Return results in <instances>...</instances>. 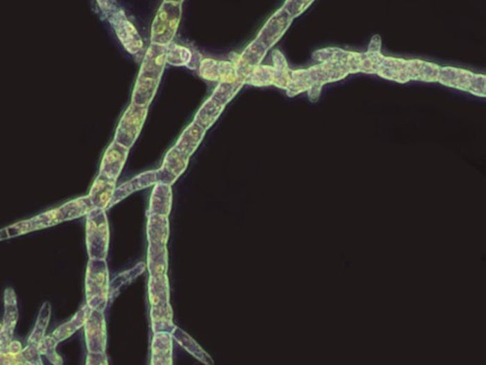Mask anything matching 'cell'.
<instances>
[{"label": "cell", "instance_id": "obj_20", "mask_svg": "<svg viewBox=\"0 0 486 365\" xmlns=\"http://www.w3.org/2000/svg\"><path fill=\"white\" fill-rule=\"evenodd\" d=\"M172 207V186L156 183L150 196L147 216H161L169 218Z\"/></svg>", "mask_w": 486, "mask_h": 365}, {"label": "cell", "instance_id": "obj_15", "mask_svg": "<svg viewBox=\"0 0 486 365\" xmlns=\"http://www.w3.org/2000/svg\"><path fill=\"white\" fill-rule=\"evenodd\" d=\"M130 149L125 146L112 141L103 154L100 163L99 174H105L108 178L118 181L127 163Z\"/></svg>", "mask_w": 486, "mask_h": 365}, {"label": "cell", "instance_id": "obj_22", "mask_svg": "<svg viewBox=\"0 0 486 365\" xmlns=\"http://www.w3.org/2000/svg\"><path fill=\"white\" fill-rule=\"evenodd\" d=\"M174 340L171 334H153L150 365H172Z\"/></svg>", "mask_w": 486, "mask_h": 365}, {"label": "cell", "instance_id": "obj_25", "mask_svg": "<svg viewBox=\"0 0 486 365\" xmlns=\"http://www.w3.org/2000/svg\"><path fill=\"white\" fill-rule=\"evenodd\" d=\"M377 74L381 78L397 83L404 84L410 81L408 75V61L405 59L384 57Z\"/></svg>", "mask_w": 486, "mask_h": 365}, {"label": "cell", "instance_id": "obj_31", "mask_svg": "<svg viewBox=\"0 0 486 365\" xmlns=\"http://www.w3.org/2000/svg\"><path fill=\"white\" fill-rule=\"evenodd\" d=\"M90 311H91V309H90L87 305H84L68 322L61 325V326L57 327L56 329L52 332V337L57 341V343H59L63 342V341L70 338V336L74 335L77 331L84 327L86 320H87L88 316H89Z\"/></svg>", "mask_w": 486, "mask_h": 365}, {"label": "cell", "instance_id": "obj_29", "mask_svg": "<svg viewBox=\"0 0 486 365\" xmlns=\"http://www.w3.org/2000/svg\"><path fill=\"white\" fill-rule=\"evenodd\" d=\"M148 298L150 306L169 303V280L167 274L149 276L148 281Z\"/></svg>", "mask_w": 486, "mask_h": 365}, {"label": "cell", "instance_id": "obj_7", "mask_svg": "<svg viewBox=\"0 0 486 365\" xmlns=\"http://www.w3.org/2000/svg\"><path fill=\"white\" fill-rule=\"evenodd\" d=\"M148 108L130 105L121 116L116 127L114 141L131 149L140 136L147 119Z\"/></svg>", "mask_w": 486, "mask_h": 365}, {"label": "cell", "instance_id": "obj_34", "mask_svg": "<svg viewBox=\"0 0 486 365\" xmlns=\"http://www.w3.org/2000/svg\"><path fill=\"white\" fill-rule=\"evenodd\" d=\"M273 72H275V83L273 86L280 89L287 90L289 83V70L286 57L280 50H275L273 52Z\"/></svg>", "mask_w": 486, "mask_h": 365}, {"label": "cell", "instance_id": "obj_9", "mask_svg": "<svg viewBox=\"0 0 486 365\" xmlns=\"http://www.w3.org/2000/svg\"><path fill=\"white\" fill-rule=\"evenodd\" d=\"M59 223H61V220L59 218L57 209L48 210V211L38 214L34 218L13 223L12 225L0 230V241L25 235V234L32 233V232L39 231V230L53 227Z\"/></svg>", "mask_w": 486, "mask_h": 365}, {"label": "cell", "instance_id": "obj_19", "mask_svg": "<svg viewBox=\"0 0 486 365\" xmlns=\"http://www.w3.org/2000/svg\"><path fill=\"white\" fill-rule=\"evenodd\" d=\"M167 65V46L151 43L143 57L140 73L161 80Z\"/></svg>", "mask_w": 486, "mask_h": 365}, {"label": "cell", "instance_id": "obj_43", "mask_svg": "<svg viewBox=\"0 0 486 365\" xmlns=\"http://www.w3.org/2000/svg\"><path fill=\"white\" fill-rule=\"evenodd\" d=\"M367 52L381 53V38L379 35H374L368 46Z\"/></svg>", "mask_w": 486, "mask_h": 365}, {"label": "cell", "instance_id": "obj_24", "mask_svg": "<svg viewBox=\"0 0 486 365\" xmlns=\"http://www.w3.org/2000/svg\"><path fill=\"white\" fill-rule=\"evenodd\" d=\"M172 340L176 341L181 347L185 349L188 353L191 354L195 359L204 365H214L213 358L211 354L206 352L197 341L192 338L189 334L185 333L180 327H174L171 333Z\"/></svg>", "mask_w": 486, "mask_h": 365}, {"label": "cell", "instance_id": "obj_33", "mask_svg": "<svg viewBox=\"0 0 486 365\" xmlns=\"http://www.w3.org/2000/svg\"><path fill=\"white\" fill-rule=\"evenodd\" d=\"M50 316H52V305H50L48 301H46V302L42 304L41 308H40L36 325H35L34 329H33L32 334L29 337L28 344L37 345L38 346L41 340L45 337L46 329H47L50 322Z\"/></svg>", "mask_w": 486, "mask_h": 365}, {"label": "cell", "instance_id": "obj_18", "mask_svg": "<svg viewBox=\"0 0 486 365\" xmlns=\"http://www.w3.org/2000/svg\"><path fill=\"white\" fill-rule=\"evenodd\" d=\"M116 182L118 181L114 179L98 174L88 194L94 209L102 210L109 209L112 196L116 189Z\"/></svg>", "mask_w": 486, "mask_h": 365}, {"label": "cell", "instance_id": "obj_39", "mask_svg": "<svg viewBox=\"0 0 486 365\" xmlns=\"http://www.w3.org/2000/svg\"><path fill=\"white\" fill-rule=\"evenodd\" d=\"M198 75L200 78L205 80V81L218 83L220 61L213 59H203L198 66Z\"/></svg>", "mask_w": 486, "mask_h": 365}, {"label": "cell", "instance_id": "obj_35", "mask_svg": "<svg viewBox=\"0 0 486 365\" xmlns=\"http://www.w3.org/2000/svg\"><path fill=\"white\" fill-rule=\"evenodd\" d=\"M273 83H275V72H273V66H258L245 80V85L247 84L255 87L273 86Z\"/></svg>", "mask_w": 486, "mask_h": 365}, {"label": "cell", "instance_id": "obj_6", "mask_svg": "<svg viewBox=\"0 0 486 365\" xmlns=\"http://www.w3.org/2000/svg\"><path fill=\"white\" fill-rule=\"evenodd\" d=\"M443 85L471 93L475 96H486L485 75L475 74L467 70L445 66L441 68L439 81Z\"/></svg>", "mask_w": 486, "mask_h": 365}, {"label": "cell", "instance_id": "obj_11", "mask_svg": "<svg viewBox=\"0 0 486 365\" xmlns=\"http://www.w3.org/2000/svg\"><path fill=\"white\" fill-rule=\"evenodd\" d=\"M293 20L294 17L282 6L269 17L256 39L261 42L267 50H271L284 36Z\"/></svg>", "mask_w": 486, "mask_h": 365}, {"label": "cell", "instance_id": "obj_30", "mask_svg": "<svg viewBox=\"0 0 486 365\" xmlns=\"http://www.w3.org/2000/svg\"><path fill=\"white\" fill-rule=\"evenodd\" d=\"M147 269L149 276H159L167 274L169 271V251L167 247L148 245Z\"/></svg>", "mask_w": 486, "mask_h": 365}, {"label": "cell", "instance_id": "obj_37", "mask_svg": "<svg viewBox=\"0 0 486 365\" xmlns=\"http://www.w3.org/2000/svg\"><path fill=\"white\" fill-rule=\"evenodd\" d=\"M244 85L245 80H238L237 82L231 84L218 83L211 96L222 105H229Z\"/></svg>", "mask_w": 486, "mask_h": 365}, {"label": "cell", "instance_id": "obj_28", "mask_svg": "<svg viewBox=\"0 0 486 365\" xmlns=\"http://www.w3.org/2000/svg\"><path fill=\"white\" fill-rule=\"evenodd\" d=\"M93 209L94 207H93L91 201H90L89 197L86 195L68 201V202L59 207L57 211H59L61 223H65L83 218Z\"/></svg>", "mask_w": 486, "mask_h": 365}, {"label": "cell", "instance_id": "obj_23", "mask_svg": "<svg viewBox=\"0 0 486 365\" xmlns=\"http://www.w3.org/2000/svg\"><path fill=\"white\" fill-rule=\"evenodd\" d=\"M148 244L167 247L169 239V221L167 216H148L146 223Z\"/></svg>", "mask_w": 486, "mask_h": 365}, {"label": "cell", "instance_id": "obj_17", "mask_svg": "<svg viewBox=\"0 0 486 365\" xmlns=\"http://www.w3.org/2000/svg\"><path fill=\"white\" fill-rule=\"evenodd\" d=\"M160 79L153 78L139 72L132 92L131 105L138 107L149 108L156 92H158Z\"/></svg>", "mask_w": 486, "mask_h": 365}, {"label": "cell", "instance_id": "obj_4", "mask_svg": "<svg viewBox=\"0 0 486 365\" xmlns=\"http://www.w3.org/2000/svg\"><path fill=\"white\" fill-rule=\"evenodd\" d=\"M182 0H165L151 26V43L167 46L174 41L182 20Z\"/></svg>", "mask_w": 486, "mask_h": 365}, {"label": "cell", "instance_id": "obj_36", "mask_svg": "<svg viewBox=\"0 0 486 365\" xmlns=\"http://www.w3.org/2000/svg\"><path fill=\"white\" fill-rule=\"evenodd\" d=\"M310 88L311 81L308 70H291L289 83L286 90L289 97H295L300 93L308 91Z\"/></svg>", "mask_w": 486, "mask_h": 365}, {"label": "cell", "instance_id": "obj_27", "mask_svg": "<svg viewBox=\"0 0 486 365\" xmlns=\"http://www.w3.org/2000/svg\"><path fill=\"white\" fill-rule=\"evenodd\" d=\"M225 105L218 103L215 98L211 96L201 105L198 112L194 117V123L202 127L203 129L209 130L215 124L218 118L224 112Z\"/></svg>", "mask_w": 486, "mask_h": 365}, {"label": "cell", "instance_id": "obj_3", "mask_svg": "<svg viewBox=\"0 0 486 365\" xmlns=\"http://www.w3.org/2000/svg\"><path fill=\"white\" fill-rule=\"evenodd\" d=\"M109 271L107 262L89 260L85 278L86 305L91 311L105 313L109 301Z\"/></svg>", "mask_w": 486, "mask_h": 365}, {"label": "cell", "instance_id": "obj_8", "mask_svg": "<svg viewBox=\"0 0 486 365\" xmlns=\"http://www.w3.org/2000/svg\"><path fill=\"white\" fill-rule=\"evenodd\" d=\"M310 77L311 88L308 90L309 100L317 103L324 84L337 82L346 78L349 73L346 68L337 63H321L319 65L307 68Z\"/></svg>", "mask_w": 486, "mask_h": 365}, {"label": "cell", "instance_id": "obj_26", "mask_svg": "<svg viewBox=\"0 0 486 365\" xmlns=\"http://www.w3.org/2000/svg\"><path fill=\"white\" fill-rule=\"evenodd\" d=\"M150 318H151V329L153 334H171L176 325L174 324V313L171 303L150 306Z\"/></svg>", "mask_w": 486, "mask_h": 365}, {"label": "cell", "instance_id": "obj_44", "mask_svg": "<svg viewBox=\"0 0 486 365\" xmlns=\"http://www.w3.org/2000/svg\"><path fill=\"white\" fill-rule=\"evenodd\" d=\"M1 327H2V326H1V325H0V331H1Z\"/></svg>", "mask_w": 486, "mask_h": 365}, {"label": "cell", "instance_id": "obj_10", "mask_svg": "<svg viewBox=\"0 0 486 365\" xmlns=\"http://www.w3.org/2000/svg\"><path fill=\"white\" fill-rule=\"evenodd\" d=\"M84 332L88 353H105L107 333L105 313L90 311L84 325Z\"/></svg>", "mask_w": 486, "mask_h": 365}, {"label": "cell", "instance_id": "obj_5", "mask_svg": "<svg viewBox=\"0 0 486 365\" xmlns=\"http://www.w3.org/2000/svg\"><path fill=\"white\" fill-rule=\"evenodd\" d=\"M109 239V225L105 210L93 209L86 216V246L89 260H106Z\"/></svg>", "mask_w": 486, "mask_h": 365}, {"label": "cell", "instance_id": "obj_2", "mask_svg": "<svg viewBox=\"0 0 486 365\" xmlns=\"http://www.w3.org/2000/svg\"><path fill=\"white\" fill-rule=\"evenodd\" d=\"M101 12L114 28L121 45L132 55L138 54L144 47V41L136 27L128 19L127 15L116 1L99 0L97 1Z\"/></svg>", "mask_w": 486, "mask_h": 365}, {"label": "cell", "instance_id": "obj_41", "mask_svg": "<svg viewBox=\"0 0 486 365\" xmlns=\"http://www.w3.org/2000/svg\"><path fill=\"white\" fill-rule=\"evenodd\" d=\"M312 2L313 1H296V0H288V1L284 2V10L295 19V17H299L310 4H312Z\"/></svg>", "mask_w": 486, "mask_h": 365}, {"label": "cell", "instance_id": "obj_16", "mask_svg": "<svg viewBox=\"0 0 486 365\" xmlns=\"http://www.w3.org/2000/svg\"><path fill=\"white\" fill-rule=\"evenodd\" d=\"M158 183L156 178V170H147V172H141L138 176L127 181V182L121 184L119 187H116L112 196V202H110L109 209H112L114 205L127 198L128 196L132 195L135 192L141 191L146 188L151 187Z\"/></svg>", "mask_w": 486, "mask_h": 365}, {"label": "cell", "instance_id": "obj_21", "mask_svg": "<svg viewBox=\"0 0 486 365\" xmlns=\"http://www.w3.org/2000/svg\"><path fill=\"white\" fill-rule=\"evenodd\" d=\"M206 130L203 129L197 124L192 121L183 131L174 147L179 150L181 154H184L187 158L190 159L195 154L196 150L198 149L199 146H200L201 142L204 139L205 135H206Z\"/></svg>", "mask_w": 486, "mask_h": 365}, {"label": "cell", "instance_id": "obj_12", "mask_svg": "<svg viewBox=\"0 0 486 365\" xmlns=\"http://www.w3.org/2000/svg\"><path fill=\"white\" fill-rule=\"evenodd\" d=\"M3 299L4 314L1 331H0V353L8 351V346L13 341V333L19 320L17 295L13 288H6Z\"/></svg>", "mask_w": 486, "mask_h": 365}, {"label": "cell", "instance_id": "obj_42", "mask_svg": "<svg viewBox=\"0 0 486 365\" xmlns=\"http://www.w3.org/2000/svg\"><path fill=\"white\" fill-rule=\"evenodd\" d=\"M86 365H108L105 353H88Z\"/></svg>", "mask_w": 486, "mask_h": 365}, {"label": "cell", "instance_id": "obj_38", "mask_svg": "<svg viewBox=\"0 0 486 365\" xmlns=\"http://www.w3.org/2000/svg\"><path fill=\"white\" fill-rule=\"evenodd\" d=\"M59 343L52 335L45 336L38 344L39 352L45 356L48 362L53 365H63V360L56 352V346Z\"/></svg>", "mask_w": 486, "mask_h": 365}, {"label": "cell", "instance_id": "obj_1", "mask_svg": "<svg viewBox=\"0 0 486 365\" xmlns=\"http://www.w3.org/2000/svg\"><path fill=\"white\" fill-rule=\"evenodd\" d=\"M381 53H358L347 52L340 48H324L313 53V59L321 63H337L346 68L349 74L365 73L377 74L379 66L384 59Z\"/></svg>", "mask_w": 486, "mask_h": 365}, {"label": "cell", "instance_id": "obj_14", "mask_svg": "<svg viewBox=\"0 0 486 365\" xmlns=\"http://www.w3.org/2000/svg\"><path fill=\"white\" fill-rule=\"evenodd\" d=\"M267 52L268 50L261 42L258 41L257 39L253 40L245 48L244 52L237 55L236 61H233L238 78L246 80L254 68L261 65Z\"/></svg>", "mask_w": 486, "mask_h": 365}, {"label": "cell", "instance_id": "obj_32", "mask_svg": "<svg viewBox=\"0 0 486 365\" xmlns=\"http://www.w3.org/2000/svg\"><path fill=\"white\" fill-rule=\"evenodd\" d=\"M193 52L185 46L174 43L167 46V64L174 66H187L191 70H195L199 66L194 59Z\"/></svg>", "mask_w": 486, "mask_h": 365}, {"label": "cell", "instance_id": "obj_13", "mask_svg": "<svg viewBox=\"0 0 486 365\" xmlns=\"http://www.w3.org/2000/svg\"><path fill=\"white\" fill-rule=\"evenodd\" d=\"M189 158L172 147L165 154L160 169L156 170L158 183L172 186L188 169Z\"/></svg>", "mask_w": 486, "mask_h": 365}, {"label": "cell", "instance_id": "obj_40", "mask_svg": "<svg viewBox=\"0 0 486 365\" xmlns=\"http://www.w3.org/2000/svg\"><path fill=\"white\" fill-rule=\"evenodd\" d=\"M22 355L26 362L31 365H43L41 359V354L39 352L37 345L28 344L26 348L22 350Z\"/></svg>", "mask_w": 486, "mask_h": 365}]
</instances>
